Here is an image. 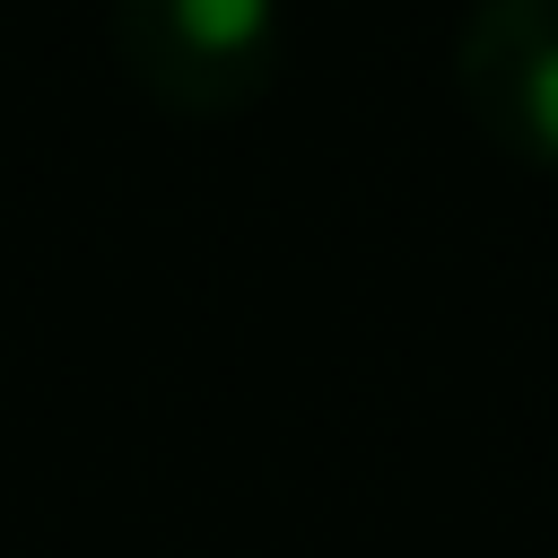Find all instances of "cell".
Masks as SVG:
<instances>
[{"mask_svg":"<svg viewBox=\"0 0 558 558\" xmlns=\"http://www.w3.org/2000/svg\"><path fill=\"white\" fill-rule=\"evenodd\" d=\"M453 78L497 148L558 174V0H471Z\"/></svg>","mask_w":558,"mask_h":558,"instance_id":"2","label":"cell"},{"mask_svg":"<svg viewBox=\"0 0 558 558\" xmlns=\"http://www.w3.org/2000/svg\"><path fill=\"white\" fill-rule=\"evenodd\" d=\"M122 70L174 113H235L270 87L279 0H113Z\"/></svg>","mask_w":558,"mask_h":558,"instance_id":"1","label":"cell"}]
</instances>
